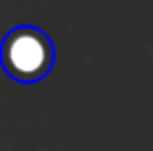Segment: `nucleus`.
I'll return each mask as SVG.
<instances>
[{"label": "nucleus", "mask_w": 153, "mask_h": 151, "mask_svg": "<svg viewBox=\"0 0 153 151\" xmlns=\"http://www.w3.org/2000/svg\"><path fill=\"white\" fill-rule=\"evenodd\" d=\"M56 62V47L38 27L18 25L0 42V65L9 78L25 85L40 82Z\"/></svg>", "instance_id": "nucleus-1"}]
</instances>
